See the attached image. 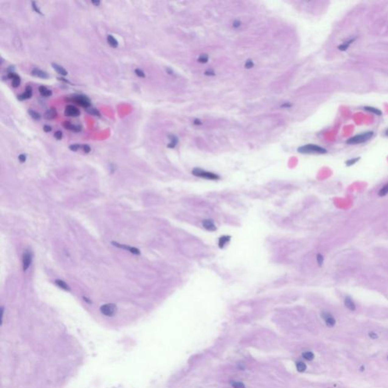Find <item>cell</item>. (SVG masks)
<instances>
[{
  "mask_svg": "<svg viewBox=\"0 0 388 388\" xmlns=\"http://www.w3.org/2000/svg\"><path fill=\"white\" fill-rule=\"evenodd\" d=\"M299 152L304 154H325L327 150L322 146L314 144H308L299 149Z\"/></svg>",
  "mask_w": 388,
  "mask_h": 388,
  "instance_id": "cell-1",
  "label": "cell"
},
{
  "mask_svg": "<svg viewBox=\"0 0 388 388\" xmlns=\"http://www.w3.org/2000/svg\"><path fill=\"white\" fill-rule=\"evenodd\" d=\"M374 133L372 131H369V132H365V133H360V134L356 135V136H353V137L350 138L349 139H347V144H360V143H365L367 142L368 140L371 139L373 136Z\"/></svg>",
  "mask_w": 388,
  "mask_h": 388,
  "instance_id": "cell-2",
  "label": "cell"
},
{
  "mask_svg": "<svg viewBox=\"0 0 388 388\" xmlns=\"http://www.w3.org/2000/svg\"><path fill=\"white\" fill-rule=\"evenodd\" d=\"M192 174L196 177L204 178V179L206 180H210V181H217V180L220 179L219 175H216V174L213 173V172H209L207 171L203 170L201 168H194L192 171Z\"/></svg>",
  "mask_w": 388,
  "mask_h": 388,
  "instance_id": "cell-3",
  "label": "cell"
},
{
  "mask_svg": "<svg viewBox=\"0 0 388 388\" xmlns=\"http://www.w3.org/2000/svg\"><path fill=\"white\" fill-rule=\"evenodd\" d=\"M116 311H117V307L115 304L112 303L105 304L100 307V312L102 314L108 317L114 316L116 313Z\"/></svg>",
  "mask_w": 388,
  "mask_h": 388,
  "instance_id": "cell-4",
  "label": "cell"
},
{
  "mask_svg": "<svg viewBox=\"0 0 388 388\" xmlns=\"http://www.w3.org/2000/svg\"><path fill=\"white\" fill-rule=\"evenodd\" d=\"M72 100L74 101V102H76L77 104L80 105V106L84 107V108H89L91 105V102H90V99L86 97H85V96H82V95L76 96V97H73Z\"/></svg>",
  "mask_w": 388,
  "mask_h": 388,
  "instance_id": "cell-5",
  "label": "cell"
},
{
  "mask_svg": "<svg viewBox=\"0 0 388 388\" xmlns=\"http://www.w3.org/2000/svg\"><path fill=\"white\" fill-rule=\"evenodd\" d=\"M322 317L324 319L325 324L328 327H333L335 325V324H336V320H335V319L330 313L327 312H323L322 313Z\"/></svg>",
  "mask_w": 388,
  "mask_h": 388,
  "instance_id": "cell-6",
  "label": "cell"
},
{
  "mask_svg": "<svg viewBox=\"0 0 388 388\" xmlns=\"http://www.w3.org/2000/svg\"><path fill=\"white\" fill-rule=\"evenodd\" d=\"M65 114L66 116H70V117H77L80 115V111L74 105H67L65 108Z\"/></svg>",
  "mask_w": 388,
  "mask_h": 388,
  "instance_id": "cell-7",
  "label": "cell"
},
{
  "mask_svg": "<svg viewBox=\"0 0 388 388\" xmlns=\"http://www.w3.org/2000/svg\"><path fill=\"white\" fill-rule=\"evenodd\" d=\"M31 262V252H29V251H25L24 253V256H23V269H24V271H26L30 267Z\"/></svg>",
  "mask_w": 388,
  "mask_h": 388,
  "instance_id": "cell-8",
  "label": "cell"
},
{
  "mask_svg": "<svg viewBox=\"0 0 388 388\" xmlns=\"http://www.w3.org/2000/svg\"><path fill=\"white\" fill-rule=\"evenodd\" d=\"M111 243H112V244L114 245L115 246H116V247L122 248V249H126V250L130 251V252H131V253L136 254V255H139V254L140 253V251H139V249H136V248H134V247H130V246H127V245L119 244V243H117V242H111Z\"/></svg>",
  "mask_w": 388,
  "mask_h": 388,
  "instance_id": "cell-9",
  "label": "cell"
},
{
  "mask_svg": "<svg viewBox=\"0 0 388 388\" xmlns=\"http://www.w3.org/2000/svg\"><path fill=\"white\" fill-rule=\"evenodd\" d=\"M203 226L206 230L209 231H216V226H215L214 221L212 219H205L203 221Z\"/></svg>",
  "mask_w": 388,
  "mask_h": 388,
  "instance_id": "cell-10",
  "label": "cell"
},
{
  "mask_svg": "<svg viewBox=\"0 0 388 388\" xmlns=\"http://www.w3.org/2000/svg\"><path fill=\"white\" fill-rule=\"evenodd\" d=\"M8 77L12 80V84L13 87H18V86H19L20 83H21V79H20V77L18 74H15V73H9V75H8Z\"/></svg>",
  "mask_w": 388,
  "mask_h": 388,
  "instance_id": "cell-11",
  "label": "cell"
},
{
  "mask_svg": "<svg viewBox=\"0 0 388 388\" xmlns=\"http://www.w3.org/2000/svg\"><path fill=\"white\" fill-rule=\"evenodd\" d=\"M31 74L34 76H35V77H38L43 79H46L49 77V74H48L46 71H42V70L38 69V68H34V69H33Z\"/></svg>",
  "mask_w": 388,
  "mask_h": 388,
  "instance_id": "cell-12",
  "label": "cell"
},
{
  "mask_svg": "<svg viewBox=\"0 0 388 388\" xmlns=\"http://www.w3.org/2000/svg\"><path fill=\"white\" fill-rule=\"evenodd\" d=\"M231 237L229 235L221 236V237L218 239V246H219V248H221V249L224 248L227 243H229V242L231 241Z\"/></svg>",
  "mask_w": 388,
  "mask_h": 388,
  "instance_id": "cell-13",
  "label": "cell"
},
{
  "mask_svg": "<svg viewBox=\"0 0 388 388\" xmlns=\"http://www.w3.org/2000/svg\"><path fill=\"white\" fill-rule=\"evenodd\" d=\"M63 126H64L65 128H66V129L70 130H73V131H74V132H79V131H80V130H81V129H82V128H81V126H80V125H72V124L70 123V122H64V124H63Z\"/></svg>",
  "mask_w": 388,
  "mask_h": 388,
  "instance_id": "cell-14",
  "label": "cell"
},
{
  "mask_svg": "<svg viewBox=\"0 0 388 388\" xmlns=\"http://www.w3.org/2000/svg\"><path fill=\"white\" fill-rule=\"evenodd\" d=\"M56 116H57V111L56 110H55V108H49V109L47 110L44 114V118L46 119V120H51V119H53L55 118Z\"/></svg>",
  "mask_w": 388,
  "mask_h": 388,
  "instance_id": "cell-15",
  "label": "cell"
},
{
  "mask_svg": "<svg viewBox=\"0 0 388 388\" xmlns=\"http://www.w3.org/2000/svg\"><path fill=\"white\" fill-rule=\"evenodd\" d=\"M344 304H345V306L347 307L348 309L351 310V311H354V310L356 309V305H355L353 300L350 297V296H347V297L345 298Z\"/></svg>",
  "mask_w": 388,
  "mask_h": 388,
  "instance_id": "cell-16",
  "label": "cell"
},
{
  "mask_svg": "<svg viewBox=\"0 0 388 388\" xmlns=\"http://www.w3.org/2000/svg\"><path fill=\"white\" fill-rule=\"evenodd\" d=\"M52 68H53L56 71V72L58 73V74H62V75L63 76H65L68 74V72H67L66 70H65V68H63L61 65H58V64H55V63H52Z\"/></svg>",
  "mask_w": 388,
  "mask_h": 388,
  "instance_id": "cell-17",
  "label": "cell"
},
{
  "mask_svg": "<svg viewBox=\"0 0 388 388\" xmlns=\"http://www.w3.org/2000/svg\"><path fill=\"white\" fill-rule=\"evenodd\" d=\"M107 41H108V44L112 48H117L118 46V43L117 40L111 35H108V37H107Z\"/></svg>",
  "mask_w": 388,
  "mask_h": 388,
  "instance_id": "cell-18",
  "label": "cell"
},
{
  "mask_svg": "<svg viewBox=\"0 0 388 388\" xmlns=\"http://www.w3.org/2000/svg\"><path fill=\"white\" fill-rule=\"evenodd\" d=\"M39 91H40V94L43 97H50L52 96V91L48 90L46 86H40L39 87Z\"/></svg>",
  "mask_w": 388,
  "mask_h": 388,
  "instance_id": "cell-19",
  "label": "cell"
},
{
  "mask_svg": "<svg viewBox=\"0 0 388 388\" xmlns=\"http://www.w3.org/2000/svg\"><path fill=\"white\" fill-rule=\"evenodd\" d=\"M364 109L365 110V111H369V112L373 113V114L376 115H378V116L381 115V114H382V112H381V110H379V109H378V108H374V107L366 106V107H365Z\"/></svg>",
  "mask_w": 388,
  "mask_h": 388,
  "instance_id": "cell-20",
  "label": "cell"
},
{
  "mask_svg": "<svg viewBox=\"0 0 388 388\" xmlns=\"http://www.w3.org/2000/svg\"><path fill=\"white\" fill-rule=\"evenodd\" d=\"M55 284H56L58 285V286L59 287H61L62 289H64V290H65V291H69V290H70V287H68V285L67 284L65 283V282L63 281V280H55Z\"/></svg>",
  "mask_w": 388,
  "mask_h": 388,
  "instance_id": "cell-21",
  "label": "cell"
},
{
  "mask_svg": "<svg viewBox=\"0 0 388 388\" xmlns=\"http://www.w3.org/2000/svg\"><path fill=\"white\" fill-rule=\"evenodd\" d=\"M353 40H349V41L345 42V43H343L342 45H340V46H338V49H339L340 50H342V51L347 50V49L349 48V46H350V44H351V43H353Z\"/></svg>",
  "mask_w": 388,
  "mask_h": 388,
  "instance_id": "cell-22",
  "label": "cell"
},
{
  "mask_svg": "<svg viewBox=\"0 0 388 388\" xmlns=\"http://www.w3.org/2000/svg\"><path fill=\"white\" fill-rule=\"evenodd\" d=\"M387 194H388V184H385V185H384V187H383L382 188L379 190V192H378V196L381 197L384 196H386Z\"/></svg>",
  "mask_w": 388,
  "mask_h": 388,
  "instance_id": "cell-23",
  "label": "cell"
},
{
  "mask_svg": "<svg viewBox=\"0 0 388 388\" xmlns=\"http://www.w3.org/2000/svg\"><path fill=\"white\" fill-rule=\"evenodd\" d=\"M302 357H303V358H305V359L308 360V361H311V360H312L313 358H314L315 356H314V354H313V353H312V352L307 351V352H305V353H302Z\"/></svg>",
  "mask_w": 388,
  "mask_h": 388,
  "instance_id": "cell-24",
  "label": "cell"
},
{
  "mask_svg": "<svg viewBox=\"0 0 388 388\" xmlns=\"http://www.w3.org/2000/svg\"><path fill=\"white\" fill-rule=\"evenodd\" d=\"M296 369H297V370L299 371V372H303L306 369V365H305V363L302 362H298L296 363Z\"/></svg>",
  "mask_w": 388,
  "mask_h": 388,
  "instance_id": "cell-25",
  "label": "cell"
},
{
  "mask_svg": "<svg viewBox=\"0 0 388 388\" xmlns=\"http://www.w3.org/2000/svg\"><path fill=\"white\" fill-rule=\"evenodd\" d=\"M28 113H29V115H30L33 118L35 119V120H40V115L39 114L38 112H37L36 111H34V110L29 109L28 110Z\"/></svg>",
  "mask_w": 388,
  "mask_h": 388,
  "instance_id": "cell-26",
  "label": "cell"
},
{
  "mask_svg": "<svg viewBox=\"0 0 388 388\" xmlns=\"http://www.w3.org/2000/svg\"><path fill=\"white\" fill-rule=\"evenodd\" d=\"M24 95V97L25 99H30L32 97V88L30 87V86H26V89H25V92L23 93Z\"/></svg>",
  "mask_w": 388,
  "mask_h": 388,
  "instance_id": "cell-27",
  "label": "cell"
},
{
  "mask_svg": "<svg viewBox=\"0 0 388 388\" xmlns=\"http://www.w3.org/2000/svg\"><path fill=\"white\" fill-rule=\"evenodd\" d=\"M231 384L234 388H245V385L243 384V383L240 382V381H232Z\"/></svg>",
  "mask_w": 388,
  "mask_h": 388,
  "instance_id": "cell-28",
  "label": "cell"
},
{
  "mask_svg": "<svg viewBox=\"0 0 388 388\" xmlns=\"http://www.w3.org/2000/svg\"><path fill=\"white\" fill-rule=\"evenodd\" d=\"M86 111H87V112H89L90 114L93 115L100 116V112H99V111H98L97 109H96V108H87V109H86Z\"/></svg>",
  "mask_w": 388,
  "mask_h": 388,
  "instance_id": "cell-29",
  "label": "cell"
},
{
  "mask_svg": "<svg viewBox=\"0 0 388 388\" xmlns=\"http://www.w3.org/2000/svg\"><path fill=\"white\" fill-rule=\"evenodd\" d=\"M359 159H360V158H355V159H350V160L347 161V162H346V164H347V166L353 165V164H356V163L358 162V160H359Z\"/></svg>",
  "mask_w": 388,
  "mask_h": 388,
  "instance_id": "cell-30",
  "label": "cell"
},
{
  "mask_svg": "<svg viewBox=\"0 0 388 388\" xmlns=\"http://www.w3.org/2000/svg\"><path fill=\"white\" fill-rule=\"evenodd\" d=\"M82 147L81 145H79V144H73V145H71L69 146V149L71 150V151H74L76 152L80 149Z\"/></svg>",
  "mask_w": 388,
  "mask_h": 388,
  "instance_id": "cell-31",
  "label": "cell"
},
{
  "mask_svg": "<svg viewBox=\"0 0 388 388\" xmlns=\"http://www.w3.org/2000/svg\"><path fill=\"white\" fill-rule=\"evenodd\" d=\"M316 259H317V262H318V264H319V266H322V264H323V262H324L323 256H322V254H318L317 258H316Z\"/></svg>",
  "mask_w": 388,
  "mask_h": 388,
  "instance_id": "cell-32",
  "label": "cell"
},
{
  "mask_svg": "<svg viewBox=\"0 0 388 388\" xmlns=\"http://www.w3.org/2000/svg\"><path fill=\"white\" fill-rule=\"evenodd\" d=\"M135 73H136V75H137L138 77H146L145 74H144L143 71L141 69H139V68H136V69H135Z\"/></svg>",
  "mask_w": 388,
  "mask_h": 388,
  "instance_id": "cell-33",
  "label": "cell"
},
{
  "mask_svg": "<svg viewBox=\"0 0 388 388\" xmlns=\"http://www.w3.org/2000/svg\"><path fill=\"white\" fill-rule=\"evenodd\" d=\"M54 136H55L58 140H60V139H62V132L60 131V130H58V131H56L55 133Z\"/></svg>",
  "mask_w": 388,
  "mask_h": 388,
  "instance_id": "cell-34",
  "label": "cell"
},
{
  "mask_svg": "<svg viewBox=\"0 0 388 388\" xmlns=\"http://www.w3.org/2000/svg\"><path fill=\"white\" fill-rule=\"evenodd\" d=\"M82 149H83V152L86 153H89L90 152V147L89 145H82Z\"/></svg>",
  "mask_w": 388,
  "mask_h": 388,
  "instance_id": "cell-35",
  "label": "cell"
},
{
  "mask_svg": "<svg viewBox=\"0 0 388 388\" xmlns=\"http://www.w3.org/2000/svg\"><path fill=\"white\" fill-rule=\"evenodd\" d=\"M32 5H33L32 7H33V9H34V10L36 12H37V13H39V14H40V15H41L42 13L40 12V10L38 9V7H37V4H36L35 2H32Z\"/></svg>",
  "mask_w": 388,
  "mask_h": 388,
  "instance_id": "cell-36",
  "label": "cell"
},
{
  "mask_svg": "<svg viewBox=\"0 0 388 388\" xmlns=\"http://www.w3.org/2000/svg\"><path fill=\"white\" fill-rule=\"evenodd\" d=\"M18 159L21 163L24 162L26 161V156L24 154H21L19 156H18Z\"/></svg>",
  "mask_w": 388,
  "mask_h": 388,
  "instance_id": "cell-37",
  "label": "cell"
},
{
  "mask_svg": "<svg viewBox=\"0 0 388 388\" xmlns=\"http://www.w3.org/2000/svg\"><path fill=\"white\" fill-rule=\"evenodd\" d=\"M43 130H44L45 132H46V133H48V132H50L51 130H52V128H51L50 126H49V125H45V126L43 127Z\"/></svg>",
  "mask_w": 388,
  "mask_h": 388,
  "instance_id": "cell-38",
  "label": "cell"
},
{
  "mask_svg": "<svg viewBox=\"0 0 388 388\" xmlns=\"http://www.w3.org/2000/svg\"><path fill=\"white\" fill-rule=\"evenodd\" d=\"M369 337H370L372 339H376V338H378V335H377L375 333H374V332H370V333H369Z\"/></svg>",
  "mask_w": 388,
  "mask_h": 388,
  "instance_id": "cell-39",
  "label": "cell"
},
{
  "mask_svg": "<svg viewBox=\"0 0 388 388\" xmlns=\"http://www.w3.org/2000/svg\"><path fill=\"white\" fill-rule=\"evenodd\" d=\"M92 3L93 5H95L96 6H98V5H99V4H100V2H99V1H92Z\"/></svg>",
  "mask_w": 388,
  "mask_h": 388,
  "instance_id": "cell-40",
  "label": "cell"
},
{
  "mask_svg": "<svg viewBox=\"0 0 388 388\" xmlns=\"http://www.w3.org/2000/svg\"><path fill=\"white\" fill-rule=\"evenodd\" d=\"M386 135H387V136H388V129L386 130Z\"/></svg>",
  "mask_w": 388,
  "mask_h": 388,
  "instance_id": "cell-41",
  "label": "cell"
}]
</instances>
